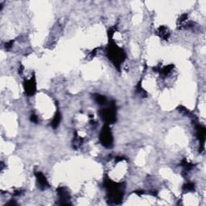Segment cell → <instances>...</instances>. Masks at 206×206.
<instances>
[{"label":"cell","mask_w":206,"mask_h":206,"mask_svg":"<svg viewBox=\"0 0 206 206\" xmlns=\"http://www.w3.org/2000/svg\"><path fill=\"white\" fill-rule=\"evenodd\" d=\"M102 141L103 142V144L106 146L110 145L111 143V135L109 134V130H103V134L102 135Z\"/></svg>","instance_id":"1"},{"label":"cell","mask_w":206,"mask_h":206,"mask_svg":"<svg viewBox=\"0 0 206 206\" xmlns=\"http://www.w3.org/2000/svg\"><path fill=\"white\" fill-rule=\"evenodd\" d=\"M37 179H38V183L40 184L41 187H45V186L48 185V182L46 181L45 177L41 173L37 174Z\"/></svg>","instance_id":"2"}]
</instances>
